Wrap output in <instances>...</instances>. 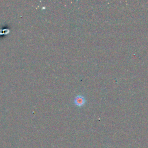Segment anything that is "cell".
I'll list each match as a JSON object with an SVG mask.
<instances>
[{"label": "cell", "mask_w": 148, "mask_h": 148, "mask_svg": "<svg viewBox=\"0 0 148 148\" xmlns=\"http://www.w3.org/2000/svg\"><path fill=\"white\" fill-rule=\"evenodd\" d=\"M86 100L84 99V97L81 95H77L74 99V103L76 105L78 106H82L85 103Z\"/></svg>", "instance_id": "6da1fadb"}]
</instances>
